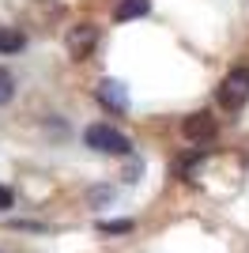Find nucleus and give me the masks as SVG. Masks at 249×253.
<instances>
[{
    "instance_id": "1",
    "label": "nucleus",
    "mask_w": 249,
    "mask_h": 253,
    "mask_svg": "<svg viewBox=\"0 0 249 253\" xmlns=\"http://www.w3.org/2000/svg\"><path fill=\"white\" fill-rule=\"evenodd\" d=\"M246 98H249V68L246 64H234L223 76V84H219V102L227 106V110H238Z\"/></svg>"
},
{
    "instance_id": "2",
    "label": "nucleus",
    "mask_w": 249,
    "mask_h": 253,
    "mask_svg": "<svg viewBox=\"0 0 249 253\" xmlns=\"http://www.w3.org/2000/svg\"><path fill=\"white\" fill-rule=\"evenodd\" d=\"M83 140H87V148L106 151V155H128V136L117 132L114 125H91L83 132Z\"/></svg>"
},
{
    "instance_id": "3",
    "label": "nucleus",
    "mask_w": 249,
    "mask_h": 253,
    "mask_svg": "<svg viewBox=\"0 0 249 253\" xmlns=\"http://www.w3.org/2000/svg\"><path fill=\"white\" fill-rule=\"evenodd\" d=\"M98 102L110 110V114H128V87L121 84V80H102L98 84Z\"/></svg>"
},
{
    "instance_id": "4",
    "label": "nucleus",
    "mask_w": 249,
    "mask_h": 253,
    "mask_svg": "<svg viewBox=\"0 0 249 253\" xmlns=\"http://www.w3.org/2000/svg\"><path fill=\"white\" fill-rule=\"evenodd\" d=\"M94 42H98V31H94L91 23H80V27L68 34V57H72V61L91 57V53H94Z\"/></svg>"
},
{
    "instance_id": "5",
    "label": "nucleus",
    "mask_w": 249,
    "mask_h": 253,
    "mask_svg": "<svg viewBox=\"0 0 249 253\" xmlns=\"http://www.w3.org/2000/svg\"><path fill=\"white\" fill-rule=\"evenodd\" d=\"M208 132H215L211 128V114H189L181 121V136H189V140H204Z\"/></svg>"
},
{
    "instance_id": "6",
    "label": "nucleus",
    "mask_w": 249,
    "mask_h": 253,
    "mask_svg": "<svg viewBox=\"0 0 249 253\" xmlns=\"http://www.w3.org/2000/svg\"><path fill=\"white\" fill-rule=\"evenodd\" d=\"M151 11V0H121L114 8V19L117 23H132V19H144Z\"/></svg>"
},
{
    "instance_id": "7",
    "label": "nucleus",
    "mask_w": 249,
    "mask_h": 253,
    "mask_svg": "<svg viewBox=\"0 0 249 253\" xmlns=\"http://www.w3.org/2000/svg\"><path fill=\"white\" fill-rule=\"evenodd\" d=\"M23 45H27V38L19 31H0V53H19Z\"/></svg>"
},
{
    "instance_id": "8",
    "label": "nucleus",
    "mask_w": 249,
    "mask_h": 253,
    "mask_svg": "<svg viewBox=\"0 0 249 253\" xmlns=\"http://www.w3.org/2000/svg\"><path fill=\"white\" fill-rule=\"evenodd\" d=\"M11 95H15V80H11V72H4V68H0V106L11 102Z\"/></svg>"
},
{
    "instance_id": "9",
    "label": "nucleus",
    "mask_w": 249,
    "mask_h": 253,
    "mask_svg": "<svg viewBox=\"0 0 249 253\" xmlns=\"http://www.w3.org/2000/svg\"><path fill=\"white\" fill-rule=\"evenodd\" d=\"M132 227H136L132 219H106V223H102V231H106V234H128Z\"/></svg>"
},
{
    "instance_id": "10",
    "label": "nucleus",
    "mask_w": 249,
    "mask_h": 253,
    "mask_svg": "<svg viewBox=\"0 0 249 253\" xmlns=\"http://www.w3.org/2000/svg\"><path fill=\"white\" fill-rule=\"evenodd\" d=\"M11 204H15V193L8 185H0V208H11Z\"/></svg>"
}]
</instances>
